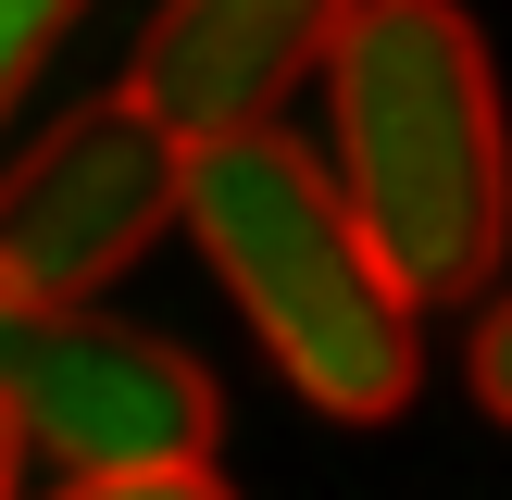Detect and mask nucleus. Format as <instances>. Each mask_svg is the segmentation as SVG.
<instances>
[{
    "label": "nucleus",
    "mask_w": 512,
    "mask_h": 500,
    "mask_svg": "<svg viewBox=\"0 0 512 500\" xmlns=\"http://www.w3.org/2000/svg\"><path fill=\"white\" fill-rule=\"evenodd\" d=\"M325 175L363 213L375 263L425 300H463L512 250V113L463 0H363L325 50Z\"/></svg>",
    "instance_id": "f257e3e1"
},
{
    "label": "nucleus",
    "mask_w": 512,
    "mask_h": 500,
    "mask_svg": "<svg viewBox=\"0 0 512 500\" xmlns=\"http://www.w3.org/2000/svg\"><path fill=\"white\" fill-rule=\"evenodd\" d=\"M175 238L213 263V288L238 300V325L275 350L313 413L338 425H388L425 375L413 338V288L375 263L363 213L338 200L325 150H300L288 125H250V138H200L188 150V200H175Z\"/></svg>",
    "instance_id": "f03ea898"
},
{
    "label": "nucleus",
    "mask_w": 512,
    "mask_h": 500,
    "mask_svg": "<svg viewBox=\"0 0 512 500\" xmlns=\"http://www.w3.org/2000/svg\"><path fill=\"white\" fill-rule=\"evenodd\" d=\"M175 200H188V138L150 125L125 88L75 100L0 163V288L25 313H88L125 263L175 238Z\"/></svg>",
    "instance_id": "7ed1b4c3"
},
{
    "label": "nucleus",
    "mask_w": 512,
    "mask_h": 500,
    "mask_svg": "<svg viewBox=\"0 0 512 500\" xmlns=\"http://www.w3.org/2000/svg\"><path fill=\"white\" fill-rule=\"evenodd\" d=\"M0 400H13L25 450H50L63 475H175V463H213V438H225L213 375L150 325H113L100 300L88 313H25Z\"/></svg>",
    "instance_id": "20e7f679"
},
{
    "label": "nucleus",
    "mask_w": 512,
    "mask_h": 500,
    "mask_svg": "<svg viewBox=\"0 0 512 500\" xmlns=\"http://www.w3.org/2000/svg\"><path fill=\"white\" fill-rule=\"evenodd\" d=\"M350 13L363 0H163L138 25L125 100L150 125H175L188 150L200 138H250V125H275L325 75V50H338Z\"/></svg>",
    "instance_id": "39448f33"
},
{
    "label": "nucleus",
    "mask_w": 512,
    "mask_h": 500,
    "mask_svg": "<svg viewBox=\"0 0 512 500\" xmlns=\"http://www.w3.org/2000/svg\"><path fill=\"white\" fill-rule=\"evenodd\" d=\"M75 13H88V0H0V125H13V100H25V75H38L50 50L75 38Z\"/></svg>",
    "instance_id": "423d86ee"
},
{
    "label": "nucleus",
    "mask_w": 512,
    "mask_h": 500,
    "mask_svg": "<svg viewBox=\"0 0 512 500\" xmlns=\"http://www.w3.org/2000/svg\"><path fill=\"white\" fill-rule=\"evenodd\" d=\"M63 500H238L213 463H175V475H63Z\"/></svg>",
    "instance_id": "0eeeda50"
},
{
    "label": "nucleus",
    "mask_w": 512,
    "mask_h": 500,
    "mask_svg": "<svg viewBox=\"0 0 512 500\" xmlns=\"http://www.w3.org/2000/svg\"><path fill=\"white\" fill-rule=\"evenodd\" d=\"M463 375H475V400H488V413L512 425V288L488 300V313H475V350H463Z\"/></svg>",
    "instance_id": "6e6552de"
},
{
    "label": "nucleus",
    "mask_w": 512,
    "mask_h": 500,
    "mask_svg": "<svg viewBox=\"0 0 512 500\" xmlns=\"http://www.w3.org/2000/svg\"><path fill=\"white\" fill-rule=\"evenodd\" d=\"M25 488V425H13V400H0V500Z\"/></svg>",
    "instance_id": "1a4fd4ad"
},
{
    "label": "nucleus",
    "mask_w": 512,
    "mask_h": 500,
    "mask_svg": "<svg viewBox=\"0 0 512 500\" xmlns=\"http://www.w3.org/2000/svg\"><path fill=\"white\" fill-rule=\"evenodd\" d=\"M13 338H25V300H13V288H0V363H13Z\"/></svg>",
    "instance_id": "9d476101"
}]
</instances>
